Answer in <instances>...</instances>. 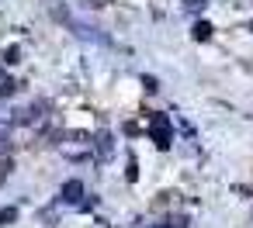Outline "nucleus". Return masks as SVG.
<instances>
[{
	"label": "nucleus",
	"mask_w": 253,
	"mask_h": 228,
	"mask_svg": "<svg viewBox=\"0 0 253 228\" xmlns=\"http://www.w3.org/2000/svg\"><path fill=\"white\" fill-rule=\"evenodd\" d=\"M149 135H153L156 149H170V142H173L170 118H167V114H149Z\"/></svg>",
	"instance_id": "obj_1"
},
{
	"label": "nucleus",
	"mask_w": 253,
	"mask_h": 228,
	"mask_svg": "<svg viewBox=\"0 0 253 228\" xmlns=\"http://www.w3.org/2000/svg\"><path fill=\"white\" fill-rule=\"evenodd\" d=\"M59 197H63L66 204H80V197H84V183H80V180H66L63 190H59Z\"/></svg>",
	"instance_id": "obj_2"
},
{
	"label": "nucleus",
	"mask_w": 253,
	"mask_h": 228,
	"mask_svg": "<svg viewBox=\"0 0 253 228\" xmlns=\"http://www.w3.org/2000/svg\"><path fill=\"white\" fill-rule=\"evenodd\" d=\"M90 149H97V156H101V159H108V156L115 152V145H111V135H108V131H101V135L90 142Z\"/></svg>",
	"instance_id": "obj_3"
},
{
	"label": "nucleus",
	"mask_w": 253,
	"mask_h": 228,
	"mask_svg": "<svg viewBox=\"0 0 253 228\" xmlns=\"http://www.w3.org/2000/svg\"><path fill=\"white\" fill-rule=\"evenodd\" d=\"M191 35H194V38H198V42H208V38H211V25H208V21H198V25H194V32H191Z\"/></svg>",
	"instance_id": "obj_4"
},
{
	"label": "nucleus",
	"mask_w": 253,
	"mask_h": 228,
	"mask_svg": "<svg viewBox=\"0 0 253 228\" xmlns=\"http://www.w3.org/2000/svg\"><path fill=\"white\" fill-rule=\"evenodd\" d=\"M11 166H14V163H11V156H0V183H4V180H7V173H11Z\"/></svg>",
	"instance_id": "obj_5"
},
{
	"label": "nucleus",
	"mask_w": 253,
	"mask_h": 228,
	"mask_svg": "<svg viewBox=\"0 0 253 228\" xmlns=\"http://www.w3.org/2000/svg\"><path fill=\"white\" fill-rule=\"evenodd\" d=\"M142 87H146L149 94H156V90H160V80H156V76H142Z\"/></svg>",
	"instance_id": "obj_6"
},
{
	"label": "nucleus",
	"mask_w": 253,
	"mask_h": 228,
	"mask_svg": "<svg viewBox=\"0 0 253 228\" xmlns=\"http://www.w3.org/2000/svg\"><path fill=\"white\" fill-rule=\"evenodd\" d=\"M205 4H208V0H184V7H187V11H194V14H198V11H205Z\"/></svg>",
	"instance_id": "obj_7"
},
{
	"label": "nucleus",
	"mask_w": 253,
	"mask_h": 228,
	"mask_svg": "<svg viewBox=\"0 0 253 228\" xmlns=\"http://www.w3.org/2000/svg\"><path fill=\"white\" fill-rule=\"evenodd\" d=\"M18 218V211L14 207H7V211H0V225H7V221H14Z\"/></svg>",
	"instance_id": "obj_8"
},
{
	"label": "nucleus",
	"mask_w": 253,
	"mask_h": 228,
	"mask_svg": "<svg viewBox=\"0 0 253 228\" xmlns=\"http://www.w3.org/2000/svg\"><path fill=\"white\" fill-rule=\"evenodd\" d=\"M250 32H253V25H250Z\"/></svg>",
	"instance_id": "obj_9"
}]
</instances>
